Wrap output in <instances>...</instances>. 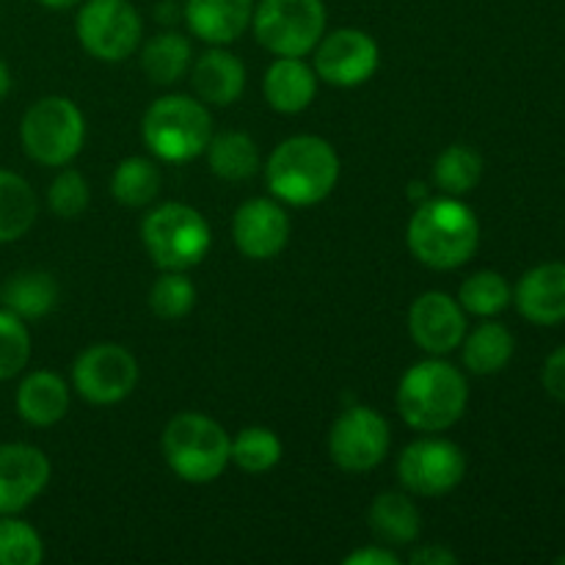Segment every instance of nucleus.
<instances>
[{
	"label": "nucleus",
	"instance_id": "b1692460",
	"mask_svg": "<svg viewBox=\"0 0 565 565\" xmlns=\"http://www.w3.org/2000/svg\"><path fill=\"white\" fill-rule=\"evenodd\" d=\"M463 367L472 375H497L511 364L516 351V337L511 329L497 320L486 318V323L475 326L461 342Z\"/></svg>",
	"mask_w": 565,
	"mask_h": 565
},
{
	"label": "nucleus",
	"instance_id": "f704fd0d",
	"mask_svg": "<svg viewBox=\"0 0 565 565\" xmlns=\"http://www.w3.org/2000/svg\"><path fill=\"white\" fill-rule=\"evenodd\" d=\"M92 202V191H88L86 177L77 169H64L55 174V180L50 182L47 191V204L58 218H81L88 210Z\"/></svg>",
	"mask_w": 565,
	"mask_h": 565
},
{
	"label": "nucleus",
	"instance_id": "f257e3e1",
	"mask_svg": "<svg viewBox=\"0 0 565 565\" xmlns=\"http://www.w3.org/2000/svg\"><path fill=\"white\" fill-rule=\"evenodd\" d=\"M408 252L434 270H456L480 246V221L461 196L425 199L406 230Z\"/></svg>",
	"mask_w": 565,
	"mask_h": 565
},
{
	"label": "nucleus",
	"instance_id": "a878e982",
	"mask_svg": "<svg viewBox=\"0 0 565 565\" xmlns=\"http://www.w3.org/2000/svg\"><path fill=\"white\" fill-rule=\"evenodd\" d=\"M39 215L36 191L17 171L0 169V243H14L31 232Z\"/></svg>",
	"mask_w": 565,
	"mask_h": 565
},
{
	"label": "nucleus",
	"instance_id": "72a5a7b5",
	"mask_svg": "<svg viewBox=\"0 0 565 565\" xmlns=\"http://www.w3.org/2000/svg\"><path fill=\"white\" fill-rule=\"evenodd\" d=\"M31 334L25 320L9 309H0V381H9L28 367Z\"/></svg>",
	"mask_w": 565,
	"mask_h": 565
},
{
	"label": "nucleus",
	"instance_id": "9b49d317",
	"mask_svg": "<svg viewBox=\"0 0 565 565\" xmlns=\"http://www.w3.org/2000/svg\"><path fill=\"white\" fill-rule=\"evenodd\" d=\"M390 423L370 406H348L331 425L329 452L342 472L362 475L381 467L390 456Z\"/></svg>",
	"mask_w": 565,
	"mask_h": 565
},
{
	"label": "nucleus",
	"instance_id": "a211bd4d",
	"mask_svg": "<svg viewBox=\"0 0 565 565\" xmlns=\"http://www.w3.org/2000/svg\"><path fill=\"white\" fill-rule=\"evenodd\" d=\"M182 17L193 36L213 47H224L237 42L252 25L254 0H185Z\"/></svg>",
	"mask_w": 565,
	"mask_h": 565
},
{
	"label": "nucleus",
	"instance_id": "ddd939ff",
	"mask_svg": "<svg viewBox=\"0 0 565 565\" xmlns=\"http://www.w3.org/2000/svg\"><path fill=\"white\" fill-rule=\"evenodd\" d=\"M312 53L318 81H326L334 88L362 86L375 75L381 61L375 39L359 28H340V31L323 33Z\"/></svg>",
	"mask_w": 565,
	"mask_h": 565
},
{
	"label": "nucleus",
	"instance_id": "79ce46f5",
	"mask_svg": "<svg viewBox=\"0 0 565 565\" xmlns=\"http://www.w3.org/2000/svg\"><path fill=\"white\" fill-rule=\"evenodd\" d=\"M557 563H561V565H565V555H563V557H557Z\"/></svg>",
	"mask_w": 565,
	"mask_h": 565
},
{
	"label": "nucleus",
	"instance_id": "2eb2a0df",
	"mask_svg": "<svg viewBox=\"0 0 565 565\" xmlns=\"http://www.w3.org/2000/svg\"><path fill=\"white\" fill-rule=\"evenodd\" d=\"M408 334L430 356H445L461 348L467 337V312L447 292H423L408 307Z\"/></svg>",
	"mask_w": 565,
	"mask_h": 565
},
{
	"label": "nucleus",
	"instance_id": "cd10ccee",
	"mask_svg": "<svg viewBox=\"0 0 565 565\" xmlns=\"http://www.w3.org/2000/svg\"><path fill=\"white\" fill-rule=\"evenodd\" d=\"M160 188H163L160 169L154 166V160L141 158V154L121 160L110 177V193L125 207H147L158 199Z\"/></svg>",
	"mask_w": 565,
	"mask_h": 565
},
{
	"label": "nucleus",
	"instance_id": "423d86ee",
	"mask_svg": "<svg viewBox=\"0 0 565 565\" xmlns=\"http://www.w3.org/2000/svg\"><path fill=\"white\" fill-rule=\"evenodd\" d=\"M141 243L160 270H191L213 246L210 224L185 202H166L141 221Z\"/></svg>",
	"mask_w": 565,
	"mask_h": 565
},
{
	"label": "nucleus",
	"instance_id": "1a4fd4ad",
	"mask_svg": "<svg viewBox=\"0 0 565 565\" xmlns=\"http://www.w3.org/2000/svg\"><path fill=\"white\" fill-rule=\"evenodd\" d=\"M75 33L92 58L119 64L141 44L143 22L130 0H86L75 17Z\"/></svg>",
	"mask_w": 565,
	"mask_h": 565
},
{
	"label": "nucleus",
	"instance_id": "7ed1b4c3",
	"mask_svg": "<svg viewBox=\"0 0 565 565\" xmlns=\"http://www.w3.org/2000/svg\"><path fill=\"white\" fill-rule=\"evenodd\" d=\"M469 403L467 375L439 356L412 364L397 384V412L419 434H441L463 417Z\"/></svg>",
	"mask_w": 565,
	"mask_h": 565
},
{
	"label": "nucleus",
	"instance_id": "f03ea898",
	"mask_svg": "<svg viewBox=\"0 0 565 565\" xmlns=\"http://www.w3.org/2000/svg\"><path fill=\"white\" fill-rule=\"evenodd\" d=\"M265 182L281 204L312 207L340 182V154L320 136L285 138L265 160Z\"/></svg>",
	"mask_w": 565,
	"mask_h": 565
},
{
	"label": "nucleus",
	"instance_id": "4c0bfd02",
	"mask_svg": "<svg viewBox=\"0 0 565 565\" xmlns=\"http://www.w3.org/2000/svg\"><path fill=\"white\" fill-rule=\"evenodd\" d=\"M408 563L412 565H452V563H458V555L456 552L447 550V546L430 544V546H423V550L412 552Z\"/></svg>",
	"mask_w": 565,
	"mask_h": 565
},
{
	"label": "nucleus",
	"instance_id": "473e14b6",
	"mask_svg": "<svg viewBox=\"0 0 565 565\" xmlns=\"http://www.w3.org/2000/svg\"><path fill=\"white\" fill-rule=\"evenodd\" d=\"M44 561V541L28 522L0 516V565H39Z\"/></svg>",
	"mask_w": 565,
	"mask_h": 565
},
{
	"label": "nucleus",
	"instance_id": "412c9836",
	"mask_svg": "<svg viewBox=\"0 0 565 565\" xmlns=\"http://www.w3.org/2000/svg\"><path fill=\"white\" fill-rule=\"evenodd\" d=\"M263 92L276 114L296 116L307 110L318 97V72L303 58L279 55L265 72Z\"/></svg>",
	"mask_w": 565,
	"mask_h": 565
},
{
	"label": "nucleus",
	"instance_id": "9d476101",
	"mask_svg": "<svg viewBox=\"0 0 565 565\" xmlns=\"http://www.w3.org/2000/svg\"><path fill=\"white\" fill-rule=\"evenodd\" d=\"M138 384V362L125 345L94 342L72 364V386L92 406H116Z\"/></svg>",
	"mask_w": 565,
	"mask_h": 565
},
{
	"label": "nucleus",
	"instance_id": "2f4dec72",
	"mask_svg": "<svg viewBox=\"0 0 565 565\" xmlns=\"http://www.w3.org/2000/svg\"><path fill=\"white\" fill-rule=\"evenodd\" d=\"M196 307V285L185 270H163L149 290V309L160 320H182Z\"/></svg>",
	"mask_w": 565,
	"mask_h": 565
},
{
	"label": "nucleus",
	"instance_id": "f3484780",
	"mask_svg": "<svg viewBox=\"0 0 565 565\" xmlns=\"http://www.w3.org/2000/svg\"><path fill=\"white\" fill-rule=\"evenodd\" d=\"M519 315L535 326H557L565 320V263L530 268L513 287Z\"/></svg>",
	"mask_w": 565,
	"mask_h": 565
},
{
	"label": "nucleus",
	"instance_id": "6e6552de",
	"mask_svg": "<svg viewBox=\"0 0 565 565\" xmlns=\"http://www.w3.org/2000/svg\"><path fill=\"white\" fill-rule=\"evenodd\" d=\"M326 22L329 14L323 0H259L252 17L254 36L276 58H303L312 53L323 39Z\"/></svg>",
	"mask_w": 565,
	"mask_h": 565
},
{
	"label": "nucleus",
	"instance_id": "393cba45",
	"mask_svg": "<svg viewBox=\"0 0 565 565\" xmlns=\"http://www.w3.org/2000/svg\"><path fill=\"white\" fill-rule=\"evenodd\" d=\"M210 171L226 182L252 180L259 171V147L248 132L226 130L213 132L207 149H204Z\"/></svg>",
	"mask_w": 565,
	"mask_h": 565
},
{
	"label": "nucleus",
	"instance_id": "4468645a",
	"mask_svg": "<svg viewBox=\"0 0 565 565\" xmlns=\"http://www.w3.org/2000/svg\"><path fill=\"white\" fill-rule=\"evenodd\" d=\"M232 241L237 252L254 263H268L285 252L290 241V215L279 199H248L232 218Z\"/></svg>",
	"mask_w": 565,
	"mask_h": 565
},
{
	"label": "nucleus",
	"instance_id": "a19ab883",
	"mask_svg": "<svg viewBox=\"0 0 565 565\" xmlns=\"http://www.w3.org/2000/svg\"><path fill=\"white\" fill-rule=\"evenodd\" d=\"M42 6H47V9H72V6L83 3V0H39Z\"/></svg>",
	"mask_w": 565,
	"mask_h": 565
},
{
	"label": "nucleus",
	"instance_id": "7c9ffc66",
	"mask_svg": "<svg viewBox=\"0 0 565 565\" xmlns=\"http://www.w3.org/2000/svg\"><path fill=\"white\" fill-rule=\"evenodd\" d=\"M281 452H285V447L274 430L252 425L232 439L230 463H235L246 475H263L281 461Z\"/></svg>",
	"mask_w": 565,
	"mask_h": 565
},
{
	"label": "nucleus",
	"instance_id": "39448f33",
	"mask_svg": "<svg viewBox=\"0 0 565 565\" xmlns=\"http://www.w3.org/2000/svg\"><path fill=\"white\" fill-rule=\"evenodd\" d=\"M213 132V116L207 105L188 94H166L154 99L141 121L143 143L154 158L166 163H188L204 154Z\"/></svg>",
	"mask_w": 565,
	"mask_h": 565
},
{
	"label": "nucleus",
	"instance_id": "bb28decb",
	"mask_svg": "<svg viewBox=\"0 0 565 565\" xmlns=\"http://www.w3.org/2000/svg\"><path fill=\"white\" fill-rule=\"evenodd\" d=\"M193 47L188 36L177 31H163L141 47V70L158 86H174L191 72Z\"/></svg>",
	"mask_w": 565,
	"mask_h": 565
},
{
	"label": "nucleus",
	"instance_id": "c85d7f7f",
	"mask_svg": "<svg viewBox=\"0 0 565 565\" xmlns=\"http://www.w3.org/2000/svg\"><path fill=\"white\" fill-rule=\"evenodd\" d=\"M483 177V158L467 143H452L436 158L434 182L445 196H467Z\"/></svg>",
	"mask_w": 565,
	"mask_h": 565
},
{
	"label": "nucleus",
	"instance_id": "58836bf2",
	"mask_svg": "<svg viewBox=\"0 0 565 565\" xmlns=\"http://www.w3.org/2000/svg\"><path fill=\"white\" fill-rule=\"evenodd\" d=\"M180 14H182V11L177 9L174 0H166V3L158 9V20L160 22H174Z\"/></svg>",
	"mask_w": 565,
	"mask_h": 565
},
{
	"label": "nucleus",
	"instance_id": "e433bc0d",
	"mask_svg": "<svg viewBox=\"0 0 565 565\" xmlns=\"http://www.w3.org/2000/svg\"><path fill=\"white\" fill-rule=\"evenodd\" d=\"M345 565H401V557L392 552V546H362V550L345 555Z\"/></svg>",
	"mask_w": 565,
	"mask_h": 565
},
{
	"label": "nucleus",
	"instance_id": "5701e85b",
	"mask_svg": "<svg viewBox=\"0 0 565 565\" xmlns=\"http://www.w3.org/2000/svg\"><path fill=\"white\" fill-rule=\"evenodd\" d=\"M58 281L47 270H20L0 287V303L22 320H39L58 303Z\"/></svg>",
	"mask_w": 565,
	"mask_h": 565
},
{
	"label": "nucleus",
	"instance_id": "aec40b11",
	"mask_svg": "<svg viewBox=\"0 0 565 565\" xmlns=\"http://www.w3.org/2000/svg\"><path fill=\"white\" fill-rule=\"evenodd\" d=\"M17 414L33 428H53L70 412V386L53 370H33L17 386Z\"/></svg>",
	"mask_w": 565,
	"mask_h": 565
},
{
	"label": "nucleus",
	"instance_id": "ea45409f",
	"mask_svg": "<svg viewBox=\"0 0 565 565\" xmlns=\"http://www.w3.org/2000/svg\"><path fill=\"white\" fill-rule=\"evenodd\" d=\"M11 92V70L6 66V61H0V99Z\"/></svg>",
	"mask_w": 565,
	"mask_h": 565
},
{
	"label": "nucleus",
	"instance_id": "4be33fe9",
	"mask_svg": "<svg viewBox=\"0 0 565 565\" xmlns=\"http://www.w3.org/2000/svg\"><path fill=\"white\" fill-rule=\"evenodd\" d=\"M367 524L375 539L386 546H408L419 539L423 519L414 500L401 491H384L367 511Z\"/></svg>",
	"mask_w": 565,
	"mask_h": 565
},
{
	"label": "nucleus",
	"instance_id": "c756f323",
	"mask_svg": "<svg viewBox=\"0 0 565 565\" xmlns=\"http://www.w3.org/2000/svg\"><path fill=\"white\" fill-rule=\"evenodd\" d=\"M458 303L463 312L475 315V318H497L513 303V290L505 276L497 270H478L463 279L461 290H458Z\"/></svg>",
	"mask_w": 565,
	"mask_h": 565
},
{
	"label": "nucleus",
	"instance_id": "f8f14e48",
	"mask_svg": "<svg viewBox=\"0 0 565 565\" xmlns=\"http://www.w3.org/2000/svg\"><path fill=\"white\" fill-rule=\"evenodd\" d=\"M467 475V458L458 445L439 436L412 441L397 458V478L414 497H445Z\"/></svg>",
	"mask_w": 565,
	"mask_h": 565
},
{
	"label": "nucleus",
	"instance_id": "dca6fc26",
	"mask_svg": "<svg viewBox=\"0 0 565 565\" xmlns=\"http://www.w3.org/2000/svg\"><path fill=\"white\" fill-rule=\"evenodd\" d=\"M50 475L53 467L39 447L22 441L0 445V516H14L39 500Z\"/></svg>",
	"mask_w": 565,
	"mask_h": 565
},
{
	"label": "nucleus",
	"instance_id": "6ab92c4d",
	"mask_svg": "<svg viewBox=\"0 0 565 565\" xmlns=\"http://www.w3.org/2000/svg\"><path fill=\"white\" fill-rule=\"evenodd\" d=\"M191 86L204 105L230 108L246 92V66L235 53L224 47H210L191 64Z\"/></svg>",
	"mask_w": 565,
	"mask_h": 565
},
{
	"label": "nucleus",
	"instance_id": "20e7f679",
	"mask_svg": "<svg viewBox=\"0 0 565 565\" xmlns=\"http://www.w3.org/2000/svg\"><path fill=\"white\" fill-rule=\"evenodd\" d=\"M232 436L221 423L199 412H182L169 419L160 436L166 463L180 480L193 486L213 483L230 467Z\"/></svg>",
	"mask_w": 565,
	"mask_h": 565
},
{
	"label": "nucleus",
	"instance_id": "c9c22d12",
	"mask_svg": "<svg viewBox=\"0 0 565 565\" xmlns=\"http://www.w3.org/2000/svg\"><path fill=\"white\" fill-rule=\"evenodd\" d=\"M541 381H544L546 395L565 403V345L550 353V359L544 362V373H541Z\"/></svg>",
	"mask_w": 565,
	"mask_h": 565
},
{
	"label": "nucleus",
	"instance_id": "0eeeda50",
	"mask_svg": "<svg viewBox=\"0 0 565 565\" xmlns=\"http://www.w3.org/2000/svg\"><path fill=\"white\" fill-rule=\"evenodd\" d=\"M20 141L33 163L64 169L81 154L86 141L83 110L61 94L36 99L20 121Z\"/></svg>",
	"mask_w": 565,
	"mask_h": 565
}]
</instances>
